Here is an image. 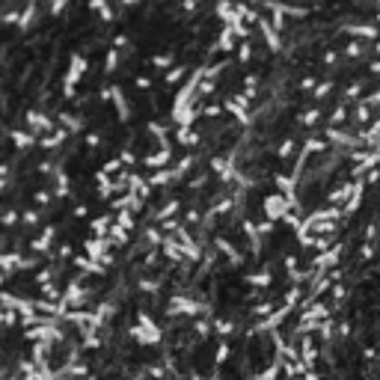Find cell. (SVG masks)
I'll list each match as a JSON object with an SVG mask.
<instances>
[{
    "label": "cell",
    "mask_w": 380,
    "mask_h": 380,
    "mask_svg": "<svg viewBox=\"0 0 380 380\" xmlns=\"http://www.w3.org/2000/svg\"><path fill=\"white\" fill-rule=\"evenodd\" d=\"M143 291L155 294V291H158V282H155V279H146V282H143Z\"/></svg>",
    "instance_id": "obj_11"
},
{
    "label": "cell",
    "mask_w": 380,
    "mask_h": 380,
    "mask_svg": "<svg viewBox=\"0 0 380 380\" xmlns=\"http://www.w3.org/2000/svg\"><path fill=\"white\" fill-rule=\"evenodd\" d=\"M51 238H54V229H48V232H42L36 241H33V250H48L51 247Z\"/></svg>",
    "instance_id": "obj_6"
},
{
    "label": "cell",
    "mask_w": 380,
    "mask_h": 380,
    "mask_svg": "<svg viewBox=\"0 0 380 380\" xmlns=\"http://www.w3.org/2000/svg\"><path fill=\"white\" fill-rule=\"evenodd\" d=\"M226 357H229V345H220L217 348V363H226Z\"/></svg>",
    "instance_id": "obj_10"
},
{
    "label": "cell",
    "mask_w": 380,
    "mask_h": 380,
    "mask_svg": "<svg viewBox=\"0 0 380 380\" xmlns=\"http://www.w3.org/2000/svg\"><path fill=\"white\" fill-rule=\"evenodd\" d=\"M315 357H318V351H315L312 339H303V345H300V360H303V366H315Z\"/></svg>",
    "instance_id": "obj_3"
},
{
    "label": "cell",
    "mask_w": 380,
    "mask_h": 380,
    "mask_svg": "<svg viewBox=\"0 0 380 380\" xmlns=\"http://www.w3.org/2000/svg\"><path fill=\"white\" fill-rule=\"evenodd\" d=\"M86 253H89V259L101 262V259H104V256H101V253H104V241H101V238H98V241H89V244H86Z\"/></svg>",
    "instance_id": "obj_5"
},
{
    "label": "cell",
    "mask_w": 380,
    "mask_h": 380,
    "mask_svg": "<svg viewBox=\"0 0 380 380\" xmlns=\"http://www.w3.org/2000/svg\"><path fill=\"white\" fill-rule=\"evenodd\" d=\"M279 369H282V363H273L265 375H259V380H276V375H279Z\"/></svg>",
    "instance_id": "obj_8"
},
{
    "label": "cell",
    "mask_w": 380,
    "mask_h": 380,
    "mask_svg": "<svg viewBox=\"0 0 380 380\" xmlns=\"http://www.w3.org/2000/svg\"><path fill=\"white\" fill-rule=\"evenodd\" d=\"M166 312H169V315H181V312L193 315V312H205V306H199V303H193V300H187V297H172V303H169Z\"/></svg>",
    "instance_id": "obj_2"
},
{
    "label": "cell",
    "mask_w": 380,
    "mask_h": 380,
    "mask_svg": "<svg viewBox=\"0 0 380 380\" xmlns=\"http://www.w3.org/2000/svg\"><path fill=\"white\" fill-rule=\"evenodd\" d=\"M247 282L256 285V288H265V285H271V273H256V276H250Z\"/></svg>",
    "instance_id": "obj_7"
},
{
    "label": "cell",
    "mask_w": 380,
    "mask_h": 380,
    "mask_svg": "<svg viewBox=\"0 0 380 380\" xmlns=\"http://www.w3.org/2000/svg\"><path fill=\"white\" fill-rule=\"evenodd\" d=\"M214 327H217V333H220V336H229V333H232V324H229V321H217Z\"/></svg>",
    "instance_id": "obj_9"
},
{
    "label": "cell",
    "mask_w": 380,
    "mask_h": 380,
    "mask_svg": "<svg viewBox=\"0 0 380 380\" xmlns=\"http://www.w3.org/2000/svg\"><path fill=\"white\" fill-rule=\"evenodd\" d=\"M140 321H143V324L134 330V339H137V342H146V345H155V342H161V333H158V327H152L149 315H143Z\"/></svg>",
    "instance_id": "obj_1"
},
{
    "label": "cell",
    "mask_w": 380,
    "mask_h": 380,
    "mask_svg": "<svg viewBox=\"0 0 380 380\" xmlns=\"http://www.w3.org/2000/svg\"><path fill=\"white\" fill-rule=\"evenodd\" d=\"M83 297H86V291L80 288V282H71V285L65 288V294H62V300H65V303H80Z\"/></svg>",
    "instance_id": "obj_4"
}]
</instances>
